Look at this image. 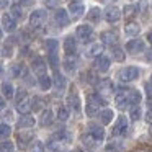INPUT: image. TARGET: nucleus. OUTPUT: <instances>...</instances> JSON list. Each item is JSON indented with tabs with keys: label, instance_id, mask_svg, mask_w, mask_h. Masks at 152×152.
<instances>
[{
	"label": "nucleus",
	"instance_id": "1",
	"mask_svg": "<svg viewBox=\"0 0 152 152\" xmlns=\"http://www.w3.org/2000/svg\"><path fill=\"white\" fill-rule=\"evenodd\" d=\"M142 100V95L141 92L137 90H121V92L116 93L115 96V103L119 110H124L128 106H136L139 105Z\"/></svg>",
	"mask_w": 152,
	"mask_h": 152
},
{
	"label": "nucleus",
	"instance_id": "2",
	"mask_svg": "<svg viewBox=\"0 0 152 152\" xmlns=\"http://www.w3.org/2000/svg\"><path fill=\"white\" fill-rule=\"evenodd\" d=\"M103 139H105V131H103L102 126L95 124V123L88 124V128H87V134L83 136V141H85L88 145L93 147V145L103 142Z\"/></svg>",
	"mask_w": 152,
	"mask_h": 152
},
{
	"label": "nucleus",
	"instance_id": "3",
	"mask_svg": "<svg viewBox=\"0 0 152 152\" xmlns=\"http://www.w3.org/2000/svg\"><path fill=\"white\" fill-rule=\"evenodd\" d=\"M106 105V100L103 96H100L98 93H90L87 96V106H85V111L88 116H95L100 115V108Z\"/></svg>",
	"mask_w": 152,
	"mask_h": 152
},
{
	"label": "nucleus",
	"instance_id": "4",
	"mask_svg": "<svg viewBox=\"0 0 152 152\" xmlns=\"http://www.w3.org/2000/svg\"><path fill=\"white\" fill-rule=\"evenodd\" d=\"M70 142V134L67 129H61V131H56L51 137V141L48 142V147H57L61 144H69Z\"/></svg>",
	"mask_w": 152,
	"mask_h": 152
},
{
	"label": "nucleus",
	"instance_id": "5",
	"mask_svg": "<svg viewBox=\"0 0 152 152\" xmlns=\"http://www.w3.org/2000/svg\"><path fill=\"white\" fill-rule=\"evenodd\" d=\"M113 90H115V85H113V82L110 79H103L96 83V93L100 96H103L105 100L113 96Z\"/></svg>",
	"mask_w": 152,
	"mask_h": 152
},
{
	"label": "nucleus",
	"instance_id": "6",
	"mask_svg": "<svg viewBox=\"0 0 152 152\" xmlns=\"http://www.w3.org/2000/svg\"><path fill=\"white\" fill-rule=\"evenodd\" d=\"M30 25L36 31L43 30L46 26V13H44V10H34L30 17Z\"/></svg>",
	"mask_w": 152,
	"mask_h": 152
},
{
	"label": "nucleus",
	"instance_id": "7",
	"mask_svg": "<svg viewBox=\"0 0 152 152\" xmlns=\"http://www.w3.org/2000/svg\"><path fill=\"white\" fill-rule=\"evenodd\" d=\"M139 74H141V70H139L137 67L129 66V67H124V69L119 70L118 79L121 80V82H132V80H136L139 77Z\"/></svg>",
	"mask_w": 152,
	"mask_h": 152
},
{
	"label": "nucleus",
	"instance_id": "8",
	"mask_svg": "<svg viewBox=\"0 0 152 152\" xmlns=\"http://www.w3.org/2000/svg\"><path fill=\"white\" fill-rule=\"evenodd\" d=\"M128 128H129V123H128V119L124 118V116H119L118 119H116V123H115V126H113V131H111V134L113 136H124L126 132H128Z\"/></svg>",
	"mask_w": 152,
	"mask_h": 152
},
{
	"label": "nucleus",
	"instance_id": "9",
	"mask_svg": "<svg viewBox=\"0 0 152 152\" xmlns=\"http://www.w3.org/2000/svg\"><path fill=\"white\" fill-rule=\"evenodd\" d=\"M33 103H34V100L31 98L30 95H28L26 98H23L21 102L17 103V111L20 113L21 116H23V115H28V113L33 110Z\"/></svg>",
	"mask_w": 152,
	"mask_h": 152
},
{
	"label": "nucleus",
	"instance_id": "10",
	"mask_svg": "<svg viewBox=\"0 0 152 152\" xmlns=\"http://www.w3.org/2000/svg\"><path fill=\"white\" fill-rule=\"evenodd\" d=\"M31 69H33V72L38 75V79H39V77L46 75V69H48V66H46V62H44V61L41 59V57H34L33 62H31Z\"/></svg>",
	"mask_w": 152,
	"mask_h": 152
},
{
	"label": "nucleus",
	"instance_id": "11",
	"mask_svg": "<svg viewBox=\"0 0 152 152\" xmlns=\"http://www.w3.org/2000/svg\"><path fill=\"white\" fill-rule=\"evenodd\" d=\"M75 34H77L79 39H82V41H85V43H87V41L92 38V34H93V28L90 26V25H80V26H77Z\"/></svg>",
	"mask_w": 152,
	"mask_h": 152
},
{
	"label": "nucleus",
	"instance_id": "12",
	"mask_svg": "<svg viewBox=\"0 0 152 152\" xmlns=\"http://www.w3.org/2000/svg\"><path fill=\"white\" fill-rule=\"evenodd\" d=\"M126 49H128V53H131V54L142 53V51L145 49V43L142 39H132V41H129V43L126 44Z\"/></svg>",
	"mask_w": 152,
	"mask_h": 152
},
{
	"label": "nucleus",
	"instance_id": "13",
	"mask_svg": "<svg viewBox=\"0 0 152 152\" xmlns=\"http://www.w3.org/2000/svg\"><path fill=\"white\" fill-rule=\"evenodd\" d=\"M67 105H69V108H72L74 111H80V98L79 95H77L75 90H70V93L67 95Z\"/></svg>",
	"mask_w": 152,
	"mask_h": 152
},
{
	"label": "nucleus",
	"instance_id": "14",
	"mask_svg": "<svg viewBox=\"0 0 152 152\" xmlns=\"http://www.w3.org/2000/svg\"><path fill=\"white\" fill-rule=\"evenodd\" d=\"M119 18H121V10H119L118 7H110L106 8L105 12V20L110 21V23H115V21H118Z\"/></svg>",
	"mask_w": 152,
	"mask_h": 152
},
{
	"label": "nucleus",
	"instance_id": "15",
	"mask_svg": "<svg viewBox=\"0 0 152 152\" xmlns=\"http://www.w3.org/2000/svg\"><path fill=\"white\" fill-rule=\"evenodd\" d=\"M103 51H105V46H103V43H93L92 46L87 49V57H100L103 56Z\"/></svg>",
	"mask_w": 152,
	"mask_h": 152
},
{
	"label": "nucleus",
	"instance_id": "16",
	"mask_svg": "<svg viewBox=\"0 0 152 152\" xmlns=\"http://www.w3.org/2000/svg\"><path fill=\"white\" fill-rule=\"evenodd\" d=\"M141 33V26H139V23H136V21H128L124 26V34L129 38L132 36H137V34Z\"/></svg>",
	"mask_w": 152,
	"mask_h": 152
},
{
	"label": "nucleus",
	"instance_id": "17",
	"mask_svg": "<svg viewBox=\"0 0 152 152\" xmlns=\"http://www.w3.org/2000/svg\"><path fill=\"white\" fill-rule=\"evenodd\" d=\"M64 51H66L67 56H74L77 51V43L75 39H74L72 36H67L66 39H64Z\"/></svg>",
	"mask_w": 152,
	"mask_h": 152
},
{
	"label": "nucleus",
	"instance_id": "18",
	"mask_svg": "<svg viewBox=\"0 0 152 152\" xmlns=\"http://www.w3.org/2000/svg\"><path fill=\"white\" fill-rule=\"evenodd\" d=\"M95 69L96 70H100V72H106V70L110 69V59L106 56H100V57H96L95 59Z\"/></svg>",
	"mask_w": 152,
	"mask_h": 152
},
{
	"label": "nucleus",
	"instance_id": "19",
	"mask_svg": "<svg viewBox=\"0 0 152 152\" xmlns=\"http://www.w3.org/2000/svg\"><path fill=\"white\" fill-rule=\"evenodd\" d=\"M66 85H67L66 77H64L59 70H56V72H54V87H56V90L57 92H62V90L66 88Z\"/></svg>",
	"mask_w": 152,
	"mask_h": 152
},
{
	"label": "nucleus",
	"instance_id": "20",
	"mask_svg": "<svg viewBox=\"0 0 152 152\" xmlns=\"http://www.w3.org/2000/svg\"><path fill=\"white\" fill-rule=\"evenodd\" d=\"M25 74H26V69H25L23 64H15V66H12L10 70H8V75L13 77V79H20Z\"/></svg>",
	"mask_w": 152,
	"mask_h": 152
},
{
	"label": "nucleus",
	"instance_id": "21",
	"mask_svg": "<svg viewBox=\"0 0 152 152\" xmlns=\"http://www.w3.org/2000/svg\"><path fill=\"white\" fill-rule=\"evenodd\" d=\"M54 18H56V23L59 25L61 28H62V26H67V25H69V15H67V12L62 10V8L56 12Z\"/></svg>",
	"mask_w": 152,
	"mask_h": 152
},
{
	"label": "nucleus",
	"instance_id": "22",
	"mask_svg": "<svg viewBox=\"0 0 152 152\" xmlns=\"http://www.w3.org/2000/svg\"><path fill=\"white\" fill-rule=\"evenodd\" d=\"M34 123H36V119L33 118V116H30V115H23L20 119H18V128L20 129H25V128H33L34 126Z\"/></svg>",
	"mask_w": 152,
	"mask_h": 152
},
{
	"label": "nucleus",
	"instance_id": "23",
	"mask_svg": "<svg viewBox=\"0 0 152 152\" xmlns=\"http://www.w3.org/2000/svg\"><path fill=\"white\" fill-rule=\"evenodd\" d=\"M83 4L82 2H72V4L69 5V12L72 13V17L74 18H79V17H82L83 15Z\"/></svg>",
	"mask_w": 152,
	"mask_h": 152
},
{
	"label": "nucleus",
	"instance_id": "24",
	"mask_svg": "<svg viewBox=\"0 0 152 152\" xmlns=\"http://www.w3.org/2000/svg\"><path fill=\"white\" fill-rule=\"evenodd\" d=\"M2 26H4V31H8V33H12V31L17 30L15 20L12 17H8V15H4V17H2Z\"/></svg>",
	"mask_w": 152,
	"mask_h": 152
},
{
	"label": "nucleus",
	"instance_id": "25",
	"mask_svg": "<svg viewBox=\"0 0 152 152\" xmlns=\"http://www.w3.org/2000/svg\"><path fill=\"white\" fill-rule=\"evenodd\" d=\"M64 69H66V72L69 74H74L77 70V59L74 56H67L66 59H64Z\"/></svg>",
	"mask_w": 152,
	"mask_h": 152
},
{
	"label": "nucleus",
	"instance_id": "26",
	"mask_svg": "<svg viewBox=\"0 0 152 152\" xmlns=\"http://www.w3.org/2000/svg\"><path fill=\"white\" fill-rule=\"evenodd\" d=\"M31 139H33L31 132H20V134H18V137H17L20 149H26V147H28V144L31 142Z\"/></svg>",
	"mask_w": 152,
	"mask_h": 152
},
{
	"label": "nucleus",
	"instance_id": "27",
	"mask_svg": "<svg viewBox=\"0 0 152 152\" xmlns=\"http://www.w3.org/2000/svg\"><path fill=\"white\" fill-rule=\"evenodd\" d=\"M2 95H4V98H8V100H12L17 93H15V88H13V85H12L10 82H4L2 83Z\"/></svg>",
	"mask_w": 152,
	"mask_h": 152
},
{
	"label": "nucleus",
	"instance_id": "28",
	"mask_svg": "<svg viewBox=\"0 0 152 152\" xmlns=\"http://www.w3.org/2000/svg\"><path fill=\"white\" fill-rule=\"evenodd\" d=\"M53 119H54V115H53V111L48 108V110H44V111L41 113L39 123H41V126H51L53 124Z\"/></svg>",
	"mask_w": 152,
	"mask_h": 152
},
{
	"label": "nucleus",
	"instance_id": "29",
	"mask_svg": "<svg viewBox=\"0 0 152 152\" xmlns=\"http://www.w3.org/2000/svg\"><path fill=\"white\" fill-rule=\"evenodd\" d=\"M113 118H115V115H113L111 110H102L98 115V119L102 124H110V123L113 121Z\"/></svg>",
	"mask_w": 152,
	"mask_h": 152
},
{
	"label": "nucleus",
	"instance_id": "30",
	"mask_svg": "<svg viewBox=\"0 0 152 152\" xmlns=\"http://www.w3.org/2000/svg\"><path fill=\"white\" fill-rule=\"evenodd\" d=\"M100 39H103V43H108V44H113L118 41V34L113 33V31H103L100 34Z\"/></svg>",
	"mask_w": 152,
	"mask_h": 152
},
{
	"label": "nucleus",
	"instance_id": "31",
	"mask_svg": "<svg viewBox=\"0 0 152 152\" xmlns=\"http://www.w3.org/2000/svg\"><path fill=\"white\" fill-rule=\"evenodd\" d=\"M38 83H39V87H41L43 90H49L51 87H53L54 80L46 74V75H43V77H39V79H38Z\"/></svg>",
	"mask_w": 152,
	"mask_h": 152
},
{
	"label": "nucleus",
	"instance_id": "32",
	"mask_svg": "<svg viewBox=\"0 0 152 152\" xmlns=\"http://www.w3.org/2000/svg\"><path fill=\"white\" fill-rule=\"evenodd\" d=\"M111 53H113V59H115V61H118V62L124 61L126 53H123V49H121V48H118V46L111 48Z\"/></svg>",
	"mask_w": 152,
	"mask_h": 152
},
{
	"label": "nucleus",
	"instance_id": "33",
	"mask_svg": "<svg viewBox=\"0 0 152 152\" xmlns=\"http://www.w3.org/2000/svg\"><path fill=\"white\" fill-rule=\"evenodd\" d=\"M141 106L136 105V106H131V110H129V118L132 119V121H139V118H141Z\"/></svg>",
	"mask_w": 152,
	"mask_h": 152
},
{
	"label": "nucleus",
	"instance_id": "34",
	"mask_svg": "<svg viewBox=\"0 0 152 152\" xmlns=\"http://www.w3.org/2000/svg\"><path fill=\"white\" fill-rule=\"evenodd\" d=\"M10 13H12V18H13V20H21V18H23V10H21L20 5H13V7L10 8Z\"/></svg>",
	"mask_w": 152,
	"mask_h": 152
},
{
	"label": "nucleus",
	"instance_id": "35",
	"mask_svg": "<svg viewBox=\"0 0 152 152\" xmlns=\"http://www.w3.org/2000/svg\"><path fill=\"white\" fill-rule=\"evenodd\" d=\"M57 119L59 121H67L69 119V110H67V106H59L57 108Z\"/></svg>",
	"mask_w": 152,
	"mask_h": 152
},
{
	"label": "nucleus",
	"instance_id": "36",
	"mask_svg": "<svg viewBox=\"0 0 152 152\" xmlns=\"http://www.w3.org/2000/svg\"><path fill=\"white\" fill-rule=\"evenodd\" d=\"M119 151H121V142H118V141L108 142L105 147V152H119Z\"/></svg>",
	"mask_w": 152,
	"mask_h": 152
},
{
	"label": "nucleus",
	"instance_id": "37",
	"mask_svg": "<svg viewBox=\"0 0 152 152\" xmlns=\"http://www.w3.org/2000/svg\"><path fill=\"white\" fill-rule=\"evenodd\" d=\"M49 66L54 69V72L57 70V66H59V57H57V51H54V53H49Z\"/></svg>",
	"mask_w": 152,
	"mask_h": 152
},
{
	"label": "nucleus",
	"instance_id": "38",
	"mask_svg": "<svg viewBox=\"0 0 152 152\" xmlns=\"http://www.w3.org/2000/svg\"><path fill=\"white\" fill-rule=\"evenodd\" d=\"M0 134H2L4 141H7V137L12 134V128H10V124H7V123H2V126H0Z\"/></svg>",
	"mask_w": 152,
	"mask_h": 152
},
{
	"label": "nucleus",
	"instance_id": "39",
	"mask_svg": "<svg viewBox=\"0 0 152 152\" xmlns=\"http://www.w3.org/2000/svg\"><path fill=\"white\" fill-rule=\"evenodd\" d=\"M100 13H102V12H100L98 8H90V12H88L87 17H88V20H92V21H98L100 20Z\"/></svg>",
	"mask_w": 152,
	"mask_h": 152
},
{
	"label": "nucleus",
	"instance_id": "40",
	"mask_svg": "<svg viewBox=\"0 0 152 152\" xmlns=\"http://www.w3.org/2000/svg\"><path fill=\"white\" fill-rule=\"evenodd\" d=\"M57 46H59V43H57V39H48V41H46L48 53H54V51H57Z\"/></svg>",
	"mask_w": 152,
	"mask_h": 152
},
{
	"label": "nucleus",
	"instance_id": "41",
	"mask_svg": "<svg viewBox=\"0 0 152 152\" xmlns=\"http://www.w3.org/2000/svg\"><path fill=\"white\" fill-rule=\"evenodd\" d=\"M31 152H46L44 151V145L41 141H34L33 144H31Z\"/></svg>",
	"mask_w": 152,
	"mask_h": 152
},
{
	"label": "nucleus",
	"instance_id": "42",
	"mask_svg": "<svg viewBox=\"0 0 152 152\" xmlns=\"http://www.w3.org/2000/svg\"><path fill=\"white\" fill-rule=\"evenodd\" d=\"M136 12H137V5H126L124 7L126 17H132V15H136Z\"/></svg>",
	"mask_w": 152,
	"mask_h": 152
},
{
	"label": "nucleus",
	"instance_id": "43",
	"mask_svg": "<svg viewBox=\"0 0 152 152\" xmlns=\"http://www.w3.org/2000/svg\"><path fill=\"white\" fill-rule=\"evenodd\" d=\"M28 96V93H26V90H23V88H20L17 92V95H15V103H18V102H21L23 98H26Z\"/></svg>",
	"mask_w": 152,
	"mask_h": 152
},
{
	"label": "nucleus",
	"instance_id": "44",
	"mask_svg": "<svg viewBox=\"0 0 152 152\" xmlns=\"http://www.w3.org/2000/svg\"><path fill=\"white\" fill-rule=\"evenodd\" d=\"M2 152H13V142H10V141L2 142Z\"/></svg>",
	"mask_w": 152,
	"mask_h": 152
},
{
	"label": "nucleus",
	"instance_id": "45",
	"mask_svg": "<svg viewBox=\"0 0 152 152\" xmlns=\"http://www.w3.org/2000/svg\"><path fill=\"white\" fill-rule=\"evenodd\" d=\"M61 5V0H46V7L48 8H57Z\"/></svg>",
	"mask_w": 152,
	"mask_h": 152
},
{
	"label": "nucleus",
	"instance_id": "46",
	"mask_svg": "<svg viewBox=\"0 0 152 152\" xmlns=\"http://www.w3.org/2000/svg\"><path fill=\"white\" fill-rule=\"evenodd\" d=\"M145 119H147L149 123H152V100H151V103H149L147 113H145Z\"/></svg>",
	"mask_w": 152,
	"mask_h": 152
},
{
	"label": "nucleus",
	"instance_id": "47",
	"mask_svg": "<svg viewBox=\"0 0 152 152\" xmlns=\"http://www.w3.org/2000/svg\"><path fill=\"white\" fill-rule=\"evenodd\" d=\"M2 51H4V53H2V56H4V57H10L12 56V48L10 46H4V48H2Z\"/></svg>",
	"mask_w": 152,
	"mask_h": 152
},
{
	"label": "nucleus",
	"instance_id": "48",
	"mask_svg": "<svg viewBox=\"0 0 152 152\" xmlns=\"http://www.w3.org/2000/svg\"><path fill=\"white\" fill-rule=\"evenodd\" d=\"M34 4V0H18V5H25V7H30Z\"/></svg>",
	"mask_w": 152,
	"mask_h": 152
},
{
	"label": "nucleus",
	"instance_id": "49",
	"mask_svg": "<svg viewBox=\"0 0 152 152\" xmlns=\"http://www.w3.org/2000/svg\"><path fill=\"white\" fill-rule=\"evenodd\" d=\"M145 88H147V93H149V96L152 98V88H151V83H147V85H145Z\"/></svg>",
	"mask_w": 152,
	"mask_h": 152
},
{
	"label": "nucleus",
	"instance_id": "50",
	"mask_svg": "<svg viewBox=\"0 0 152 152\" xmlns=\"http://www.w3.org/2000/svg\"><path fill=\"white\" fill-rule=\"evenodd\" d=\"M48 152H59L57 147H48Z\"/></svg>",
	"mask_w": 152,
	"mask_h": 152
},
{
	"label": "nucleus",
	"instance_id": "51",
	"mask_svg": "<svg viewBox=\"0 0 152 152\" xmlns=\"http://www.w3.org/2000/svg\"><path fill=\"white\" fill-rule=\"evenodd\" d=\"M147 61H149V62H152V51L147 54Z\"/></svg>",
	"mask_w": 152,
	"mask_h": 152
},
{
	"label": "nucleus",
	"instance_id": "52",
	"mask_svg": "<svg viewBox=\"0 0 152 152\" xmlns=\"http://www.w3.org/2000/svg\"><path fill=\"white\" fill-rule=\"evenodd\" d=\"M147 39H149V43H151V44H152V31H151V33H149V34H147Z\"/></svg>",
	"mask_w": 152,
	"mask_h": 152
},
{
	"label": "nucleus",
	"instance_id": "53",
	"mask_svg": "<svg viewBox=\"0 0 152 152\" xmlns=\"http://www.w3.org/2000/svg\"><path fill=\"white\" fill-rule=\"evenodd\" d=\"M72 152H83V151H82V149H80V147H75V149H74Z\"/></svg>",
	"mask_w": 152,
	"mask_h": 152
},
{
	"label": "nucleus",
	"instance_id": "54",
	"mask_svg": "<svg viewBox=\"0 0 152 152\" xmlns=\"http://www.w3.org/2000/svg\"><path fill=\"white\" fill-rule=\"evenodd\" d=\"M7 5V0H2V7H5Z\"/></svg>",
	"mask_w": 152,
	"mask_h": 152
},
{
	"label": "nucleus",
	"instance_id": "55",
	"mask_svg": "<svg viewBox=\"0 0 152 152\" xmlns=\"http://www.w3.org/2000/svg\"><path fill=\"white\" fill-rule=\"evenodd\" d=\"M137 152H149V151H145V149H141V151H137Z\"/></svg>",
	"mask_w": 152,
	"mask_h": 152
},
{
	"label": "nucleus",
	"instance_id": "56",
	"mask_svg": "<svg viewBox=\"0 0 152 152\" xmlns=\"http://www.w3.org/2000/svg\"><path fill=\"white\" fill-rule=\"evenodd\" d=\"M100 2H111V0H100ZM113 2H115V0H113Z\"/></svg>",
	"mask_w": 152,
	"mask_h": 152
},
{
	"label": "nucleus",
	"instance_id": "57",
	"mask_svg": "<svg viewBox=\"0 0 152 152\" xmlns=\"http://www.w3.org/2000/svg\"><path fill=\"white\" fill-rule=\"evenodd\" d=\"M151 83H152V74H151Z\"/></svg>",
	"mask_w": 152,
	"mask_h": 152
},
{
	"label": "nucleus",
	"instance_id": "58",
	"mask_svg": "<svg viewBox=\"0 0 152 152\" xmlns=\"http://www.w3.org/2000/svg\"><path fill=\"white\" fill-rule=\"evenodd\" d=\"M151 136H152V128H151Z\"/></svg>",
	"mask_w": 152,
	"mask_h": 152
}]
</instances>
